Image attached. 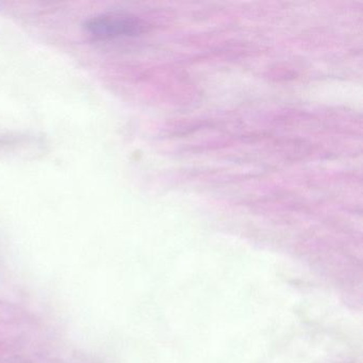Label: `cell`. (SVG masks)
Listing matches in <instances>:
<instances>
[{
    "label": "cell",
    "instance_id": "obj_1",
    "mask_svg": "<svg viewBox=\"0 0 363 363\" xmlns=\"http://www.w3.org/2000/svg\"><path fill=\"white\" fill-rule=\"evenodd\" d=\"M145 22L124 13H105L93 16L84 23V33L93 40H111L131 37L145 31Z\"/></svg>",
    "mask_w": 363,
    "mask_h": 363
}]
</instances>
